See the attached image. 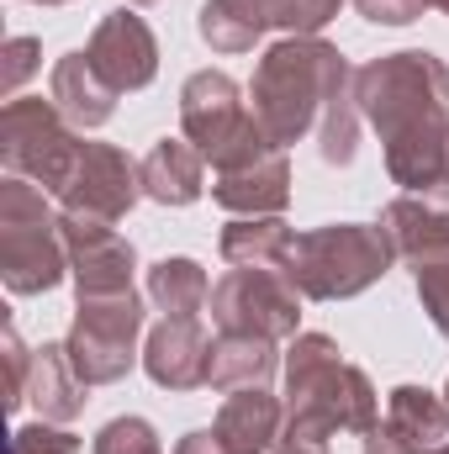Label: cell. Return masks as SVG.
Listing matches in <instances>:
<instances>
[{"label": "cell", "mask_w": 449, "mask_h": 454, "mask_svg": "<svg viewBox=\"0 0 449 454\" xmlns=\"http://www.w3.org/2000/svg\"><path fill=\"white\" fill-rule=\"evenodd\" d=\"M32 5H69V0H32Z\"/></svg>", "instance_id": "36"}, {"label": "cell", "mask_w": 449, "mask_h": 454, "mask_svg": "<svg viewBox=\"0 0 449 454\" xmlns=\"http://www.w3.org/2000/svg\"><path fill=\"white\" fill-rule=\"evenodd\" d=\"M207 191V159L191 137H159L143 153V196L159 207H196Z\"/></svg>", "instance_id": "18"}, {"label": "cell", "mask_w": 449, "mask_h": 454, "mask_svg": "<svg viewBox=\"0 0 449 454\" xmlns=\"http://www.w3.org/2000/svg\"><path fill=\"white\" fill-rule=\"evenodd\" d=\"M280 370L275 339H254V333H217L212 339V364H207V386L212 391H248V386H270Z\"/></svg>", "instance_id": "21"}, {"label": "cell", "mask_w": 449, "mask_h": 454, "mask_svg": "<svg viewBox=\"0 0 449 454\" xmlns=\"http://www.w3.org/2000/svg\"><path fill=\"white\" fill-rule=\"evenodd\" d=\"M354 80L349 59L323 37H280L264 48V59L254 64L248 80V106L259 116V127L270 132L275 148L302 143L338 90Z\"/></svg>", "instance_id": "3"}, {"label": "cell", "mask_w": 449, "mask_h": 454, "mask_svg": "<svg viewBox=\"0 0 449 454\" xmlns=\"http://www.w3.org/2000/svg\"><path fill=\"white\" fill-rule=\"evenodd\" d=\"M143 201V164H132L116 143L85 137L80 164L59 196V212L69 217H96V223H122Z\"/></svg>", "instance_id": "11"}, {"label": "cell", "mask_w": 449, "mask_h": 454, "mask_svg": "<svg viewBox=\"0 0 449 454\" xmlns=\"http://www.w3.org/2000/svg\"><path fill=\"white\" fill-rule=\"evenodd\" d=\"M175 454H232V450L223 444V434H217V428H191V434L175 444Z\"/></svg>", "instance_id": "33"}, {"label": "cell", "mask_w": 449, "mask_h": 454, "mask_svg": "<svg viewBox=\"0 0 449 454\" xmlns=\"http://www.w3.org/2000/svg\"><path fill=\"white\" fill-rule=\"evenodd\" d=\"M91 386L80 380V370H75V359H69V348L64 339L59 343H43V348H32V380H27V402L37 407V418L43 423H75L80 412H85V396Z\"/></svg>", "instance_id": "20"}, {"label": "cell", "mask_w": 449, "mask_h": 454, "mask_svg": "<svg viewBox=\"0 0 449 454\" xmlns=\"http://www.w3.org/2000/svg\"><path fill=\"white\" fill-rule=\"evenodd\" d=\"M85 132L43 96H16L0 112V164L5 175H21L43 185L48 196H64L75 164H80Z\"/></svg>", "instance_id": "7"}, {"label": "cell", "mask_w": 449, "mask_h": 454, "mask_svg": "<svg viewBox=\"0 0 449 454\" xmlns=\"http://www.w3.org/2000/svg\"><path fill=\"white\" fill-rule=\"evenodd\" d=\"M212 323L223 333L254 339H296L302 333V291L286 270H227L212 286Z\"/></svg>", "instance_id": "10"}, {"label": "cell", "mask_w": 449, "mask_h": 454, "mask_svg": "<svg viewBox=\"0 0 449 454\" xmlns=\"http://www.w3.org/2000/svg\"><path fill=\"white\" fill-rule=\"evenodd\" d=\"M423 5H434V11H445L449 16V0H423Z\"/></svg>", "instance_id": "35"}, {"label": "cell", "mask_w": 449, "mask_h": 454, "mask_svg": "<svg viewBox=\"0 0 449 454\" xmlns=\"http://www.w3.org/2000/svg\"><path fill=\"white\" fill-rule=\"evenodd\" d=\"M212 364V339L201 317H164L143 343V370L164 391H201Z\"/></svg>", "instance_id": "14"}, {"label": "cell", "mask_w": 449, "mask_h": 454, "mask_svg": "<svg viewBox=\"0 0 449 454\" xmlns=\"http://www.w3.org/2000/svg\"><path fill=\"white\" fill-rule=\"evenodd\" d=\"M359 454H423V450H413V444L386 423V418H375V423L359 434Z\"/></svg>", "instance_id": "32"}, {"label": "cell", "mask_w": 449, "mask_h": 454, "mask_svg": "<svg viewBox=\"0 0 449 454\" xmlns=\"http://www.w3.org/2000/svg\"><path fill=\"white\" fill-rule=\"evenodd\" d=\"M381 227H386L397 259H407V264H423V259L449 254V180L386 201Z\"/></svg>", "instance_id": "15"}, {"label": "cell", "mask_w": 449, "mask_h": 454, "mask_svg": "<svg viewBox=\"0 0 449 454\" xmlns=\"http://www.w3.org/2000/svg\"><path fill=\"white\" fill-rule=\"evenodd\" d=\"M91 64L101 69V80L112 85L116 96H132V90H148L154 74H159V37L154 27L138 16V11H106L85 43Z\"/></svg>", "instance_id": "12"}, {"label": "cell", "mask_w": 449, "mask_h": 454, "mask_svg": "<svg viewBox=\"0 0 449 454\" xmlns=\"http://www.w3.org/2000/svg\"><path fill=\"white\" fill-rule=\"evenodd\" d=\"M359 116L381 132L386 175L407 191L449 180V64L429 48L381 53L354 69Z\"/></svg>", "instance_id": "1"}, {"label": "cell", "mask_w": 449, "mask_h": 454, "mask_svg": "<svg viewBox=\"0 0 449 454\" xmlns=\"http://www.w3.org/2000/svg\"><path fill=\"white\" fill-rule=\"evenodd\" d=\"M413 286H418V301H423L429 323H434V328L449 339V254H439V259H423V264L413 270Z\"/></svg>", "instance_id": "27"}, {"label": "cell", "mask_w": 449, "mask_h": 454, "mask_svg": "<svg viewBox=\"0 0 449 454\" xmlns=\"http://www.w3.org/2000/svg\"><path fill=\"white\" fill-rule=\"evenodd\" d=\"M397 248L381 223H328L296 232L286 275L307 301H349L391 270Z\"/></svg>", "instance_id": "4"}, {"label": "cell", "mask_w": 449, "mask_h": 454, "mask_svg": "<svg viewBox=\"0 0 449 454\" xmlns=\"http://www.w3.org/2000/svg\"><path fill=\"white\" fill-rule=\"evenodd\" d=\"M434 454H449V439H445V444H439V450H434Z\"/></svg>", "instance_id": "37"}, {"label": "cell", "mask_w": 449, "mask_h": 454, "mask_svg": "<svg viewBox=\"0 0 449 454\" xmlns=\"http://www.w3.org/2000/svg\"><path fill=\"white\" fill-rule=\"evenodd\" d=\"M180 132L201 148V159L212 164V175L275 153L270 132L259 127L254 106L243 101L238 80L223 74V69H201V74H191L180 85Z\"/></svg>", "instance_id": "6"}, {"label": "cell", "mask_w": 449, "mask_h": 454, "mask_svg": "<svg viewBox=\"0 0 449 454\" xmlns=\"http://www.w3.org/2000/svg\"><path fill=\"white\" fill-rule=\"evenodd\" d=\"M212 428L223 434V444L232 454H270L280 444V428H286V396H275L270 386L227 391Z\"/></svg>", "instance_id": "17"}, {"label": "cell", "mask_w": 449, "mask_h": 454, "mask_svg": "<svg viewBox=\"0 0 449 454\" xmlns=\"http://www.w3.org/2000/svg\"><path fill=\"white\" fill-rule=\"evenodd\" d=\"M37 53H43V43L37 37H11L5 43V64H0V90L16 101V85L37 69Z\"/></svg>", "instance_id": "30"}, {"label": "cell", "mask_w": 449, "mask_h": 454, "mask_svg": "<svg viewBox=\"0 0 449 454\" xmlns=\"http://www.w3.org/2000/svg\"><path fill=\"white\" fill-rule=\"evenodd\" d=\"M296 232L286 217H232L223 227V259L232 270H286Z\"/></svg>", "instance_id": "22"}, {"label": "cell", "mask_w": 449, "mask_h": 454, "mask_svg": "<svg viewBox=\"0 0 449 454\" xmlns=\"http://www.w3.org/2000/svg\"><path fill=\"white\" fill-rule=\"evenodd\" d=\"M96 454H164L159 444V434H154V423L148 418H112L101 434H96Z\"/></svg>", "instance_id": "26"}, {"label": "cell", "mask_w": 449, "mask_h": 454, "mask_svg": "<svg viewBox=\"0 0 449 454\" xmlns=\"http://www.w3.org/2000/svg\"><path fill=\"white\" fill-rule=\"evenodd\" d=\"M5 454H80V434H69V428H59V423H21L16 434H11V450Z\"/></svg>", "instance_id": "28"}, {"label": "cell", "mask_w": 449, "mask_h": 454, "mask_svg": "<svg viewBox=\"0 0 449 454\" xmlns=\"http://www.w3.org/2000/svg\"><path fill=\"white\" fill-rule=\"evenodd\" d=\"M212 201L232 217H280L291 207V159H286V148L212 175Z\"/></svg>", "instance_id": "16"}, {"label": "cell", "mask_w": 449, "mask_h": 454, "mask_svg": "<svg viewBox=\"0 0 449 454\" xmlns=\"http://www.w3.org/2000/svg\"><path fill=\"white\" fill-rule=\"evenodd\" d=\"M354 11L375 27H413L423 16V0H354Z\"/></svg>", "instance_id": "31"}, {"label": "cell", "mask_w": 449, "mask_h": 454, "mask_svg": "<svg viewBox=\"0 0 449 454\" xmlns=\"http://www.w3.org/2000/svg\"><path fill=\"white\" fill-rule=\"evenodd\" d=\"M148 301L164 312V317H201V307L212 301V286H207V270L185 254H164L154 270H148Z\"/></svg>", "instance_id": "24"}, {"label": "cell", "mask_w": 449, "mask_h": 454, "mask_svg": "<svg viewBox=\"0 0 449 454\" xmlns=\"http://www.w3.org/2000/svg\"><path fill=\"white\" fill-rule=\"evenodd\" d=\"M27 380H32V348L16 339V328H5V412H21Z\"/></svg>", "instance_id": "29"}, {"label": "cell", "mask_w": 449, "mask_h": 454, "mask_svg": "<svg viewBox=\"0 0 449 454\" xmlns=\"http://www.w3.org/2000/svg\"><path fill=\"white\" fill-rule=\"evenodd\" d=\"M143 333V296L127 291H75V323H69V359L85 386H116L138 364Z\"/></svg>", "instance_id": "8"}, {"label": "cell", "mask_w": 449, "mask_h": 454, "mask_svg": "<svg viewBox=\"0 0 449 454\" xmlns=\"http://www.w3.org/2000/svg\"><path fill=\"white\" fill-rule=\"evenodd\" d=\"M318 153H323V164H334V169L354 164V153H359V101H354V80L328 101V112L318 121Z\"/></svg>", "instance_id": "25"}, {"label": "cell", "mask_w": 449, "mask_h": 454, "mask_svg": "<svg viewBox=\"0 0 449 454\" xmlns=\"http://www.w3.org/2000/svg\"><path fill=\"white\" fill-rule=\"evenodd\" d=\"M69 248H64V217L48 207V191L5 175L0 180V280L11 296H43L64 286Z\"/></svg>", "instance_id": "5"}, {"label": "cell", "mask_w": 449, "mask_h": 454, "mask_svg": "<svg viewBox=\"0 0 449 454\" xmlns=\"http://www.w3.org/2000/svg\"><path fill=\"white\" fill-rule=\"evenodd\" d=\"M381 418V396L328 333H296L286 348V444L328 450L338 434H365Z\"/></svg>", "instance_id": "2"}, {"label": "cell", "mask_w": 449, "mask_h": 454, "mask_svg": "<svg viewBox=\"0 0 449 454\" xmlns=\"http://www.w3.org/2000/svg\"><path fill=\"white\" fill-rule=\"evenodd\" d=\"M127 5H154V0H127Z\"/></svg>", "instance_id": "38"}, {"label": "cell", "mask_w": 449, "mask_h": 454, "mask_svg": "<svg viewBox=\"0 0 449 454\" xmlns=\"http://www.w3.org/2000/svg\"><path fill=\"white\" fill-rule=\"evenodd\" d=\"M270 454H328V450H307V444H286V439H280Z\"/></svg>", "instance_id": "34"}, {"label": "cell", "mask_w": 449, "mask_h": 454, "mask_svg": "<svg viewBox=\"0 0 449 454\" xmlns=\"http://www.w3.org/2000/svg\"><path fill=\"white\" fill-rule=\"evenodd\" d=\"M48 101L69 116L80 132H91V127L112 121V112H116V101H122V96L101 80V69L91 64V53H85V48H75V53H64V59L53 64Z\"/></svg>", "instance_id": "19"}, {"label": "cell", "mask_w": 449, "mask_h": 454, "mask_svg": "<svg viewBox=\"0 0 449 454\" xmlns=\"http://www.w3.org/2000/svg\"><path fill=\"white\" fill-rule=\"evenodd\" d=\"M445 402H449V386H445Z\"/></svg>", "instance_id": "39"}, {"label": "cell", "mask_w": 449, "mask_h": 454, "mask_svg": "<svg viewBox=\"0 0 449 454\" xmlns=\"http://www.w3.org/2000/svg\"><path fill=\"white\" fill-rule=\"evenodd\" d=\"M64 217V248H69V280L75 291H127L138 254L132 243L116 232V223H96V217Z\"/></svg>", "instance_id": "13"}, {"label": "cell", "mask_w": 449, "mask_h": 454, "mask_svg": "<svg viewBox=\"0 0 449 454\" xmlns=\"http://www.w3.org/2000/svg\"><path fill=\"white\" fill-rule=\"evenodd\" d=\"M343 0H201L196 32L212 53H248L264 32L318 37Z\"/></svg>", "instance_id": "9"}, {"label": "cell", "mask_w": 449, "mask_h": 454, "mask_svg": "<svg viewBox=\"0 0 449 454\" xmlns=\"http://www.w3.org/2000/svg\"><path fill=\"white\" fill-rule=\"evenodd\" d=\"M386 423L413 444V450L434 454L449 439V402L429 386H397L386 396Z\"/></svg>", "instance_id": "23"}]
</instances>
